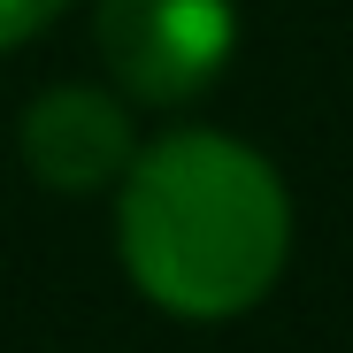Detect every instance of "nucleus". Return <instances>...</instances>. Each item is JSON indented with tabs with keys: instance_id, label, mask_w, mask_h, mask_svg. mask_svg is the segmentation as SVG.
I'll list each match as a JSON object with an SVG mask.
<instances>
[{
	"instance_id": "f257e3e1",
	"label": "nucleus",
	"mask_w": 353,
	"mask_h": 353,
	"mask_svg": "<svg viewBox=\"0 0 353 353\" xmlns=\"http://www.w3.org/2000/svg\"><path fill=\"white\" fill-rule=\"evenodd\" d=\"M115 254L146 307L239 323L292 261V192L276 161L230 131H161L115 176Z\"/></svg>"
},
{
	"instance_id": "f03ea898",
	"label": "nucleus",
	"mask_w": 353,
	"mask_h": 353,
	"mask_svg": "<svg viewBox=\"0 0 353 353\" xmlns=\"http://www.w3.org/2000/svg\"><path fill=\"white\" fill-rule=\"evenodd\" d=\"M92 46L123 100L185 108L239 46V0H92Z\"/></svg>"
},
{
	"instance_id": "7ed1b4c3",
	"label": "nucleus",
	"mask_w": 353,
	"mask_h": 353,
	"mask_svg": "<svg viewBox=\"0 0 353 353\" xmlns=\"http://www.w3.org/2000/svg\"><path fill=\"white\" fill-rule=\"evenodd\" d=\"M16 154H23V169L39 185L62 192V200L108 192L115 176L131 169V154H139L131 100L108 92V85H46L23 108V123H16Z\"/></svg>"
},
{
	"instance_id": "20e7f679",
	"label": "nucleus",
	"mask_w": 353,
	"mask_h": 353,
	"mask_svg": "<svg viewBox=\"0 0 353 353\" xmlns=\"http://www.w3.org/2000/svg\"><path fill=\"white\" fill-rule=\"evenodd\" d=\"M54 16H70V0H0V54L23 46V39H39Z\"/></svg>"
}]
</instances>
